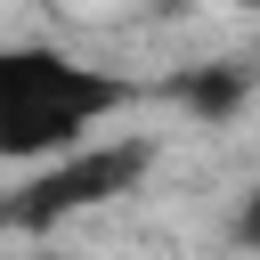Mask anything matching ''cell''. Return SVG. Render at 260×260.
<instances>
[{
	"mask_svg": "<svg viewBox=\"0 0 260 260\" xmlns=\"http://www.w3.org/2000/svg\"><path fill=\"white\" fill-rule=\"evenodd\" d=\"M130 106H138V81L114 65H89L57 41L0 49V162H49Z\"/></svg>",
	"mask_w": 260,
	"mask_h": 260,
	"instance_id": "1",
	"label": "cell"
},
{
	"mask_svg": "<svg viewBox=\"0 0 260 260\" xmlns=\"http://www.w3.org/2000/svg\"><path fill=\"white\" fill-rule=\"evenodd\" d=\"M146 171H154V138H81V146L32 162V179L16 195H0V236H49L81 211H106L114 195H138Z\"/></svg>",
	"mask_w": 260,
	"mask_h": 260,
	"instance_id": "2",
	"label": "cell"
},
{
	"mask_svg": "<svg viewBox=\"0 0 260 260\" xmlns=\"http://www.w3.org/2000/svg\"><path fill=\"white\" fill-rule=\"evenodd\" d=\"M244 98H252V73L244 65H195V73L171 81V106H187L195 122H236Z\"/></svg>",
	"mask_w": 260,
	"mask_h": 260,
	"instance_id": "3",
	"label": "cell"
},
{
	"mask_svg": "<svg viewBox=\"0 0 260 260\" xmlns=\"http://www.w3.org/2000/svg\"><path fill=\"white\" fill-rule=\"evenodd\" d=\"M228 8H260V0H228Z\"/></svg>",
	"mask_w": 260,
	"mask_h": 260,
	"instance_id": "4",
	"label": "cell"
}]
</instances>
